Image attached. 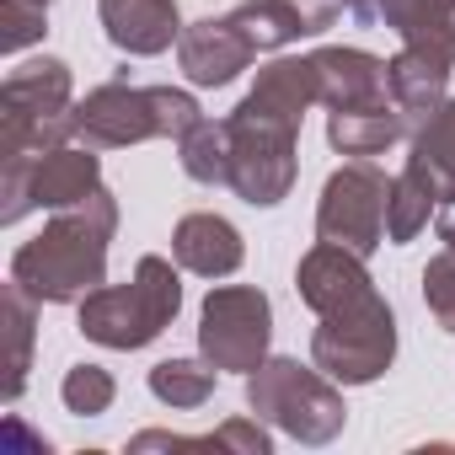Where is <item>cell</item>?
Masks as SVG:
<instances>
[{"mask_svg": "<svg viewBox=\"0 0 455 455\" xmlns=\"http://www.w3.org/2000/svg\"><path fill=\"white\" fill-rule=\"evenodd\" d=\"M118 231V198L97 188L92 198L54 209V220L12 258V284L38 306H70L108 284V247Z\"/></svg>", "mask_w": 455, "mask_h": 455, "instance_id": "6da1fadb", "label": "cell"}, {"mask_svg": "<svg viewBox=\"0 0 455 455\" xmlns=\"http://www.w3.org/2000/svg\"><path fill=\"white\" fill-rule=\"evenodd\" d=\"M198 118L204 113H198L193 92L108 81L76 102V140L92 150H124L140 140H182Z\"/></svg>", "mask_w": 455, "mask_h": 455, "instance_id": "7a4b0ae2", "label": "cell"}, {"mask_svg": "<svg viewBox=\"0 0 455 455\" xmlns=\"http://www.w3.org/2000/svg\"><path fill=\"white\" fill-rule=\"evenodd\" d=\"M182 311V279L166 258H140L129 284H102L81 300V332L102 348H145Z\"/></svg>", "mask_w": 455, "mask_h": 455, "instance_id": "3957f363", "label": "cell"}, {"mask_svg": "<svg viewBox=\"0 0 455 455\" xmlns=\"http://www.w3.org/2000/svg\"><path fill=\"white\" fill-rule=\"evenodd\" d=\"M247 407L295 444H332L348 423L338 380L300 359H263L247 375Z\"/></svg>", "mask_w": 455, "mask_h": 455, "instance_id": "277c9868", "label": "cell"}, {"mask_svg": "<svg viewBox=\"0 0 455 455\" xmlns=\"http://www.w3.org/2000/svg\"><path fill=\"white\" fill-rule=\"evenodd\" d=\"M76 134V86L65 60H33L0 86V161L44 156Z\"/></svg>", "mask_w": 455, "mask_h": 455, "instance_id": "5b68a950", "label": "cell"}, {"mask_svg": "<svg viewBox=\"0 0 455 455\" xmlns=\"http://www.w3.org/2000/svg\"><path fill=\"white\" fill-rule=\"evenodd\" d=\"M391 359H396V316L380 295L322 316V327L311 332V364L338 386H370L391 370Z\"/></svg>", "mask_w": 455, "mask_h": 455, "instance_id": "8992f818", "label": "cell"}, {"mask_svg": "<svg viewBox=\"0 0 455 455\" xmlns=\"http://www.w3.org/2000/svg\"><path fill=\"white\" fill-rule=\"evenodd\" d=\"M274 338V306L252 284H214L198 311V354L214 370H236L252 375L268 359Z\"/></svg>", "mask_w": 455, "mask_h": 455, "instance_id": "52a82bcc", "label": "cell"}, {"mask_svg": "<svg viewBox=\"0 0 455 455\" xmlns=\"http://www.w3.org/2000/svg\"><path fill=\"white\" fill-rule=\"evenodd\" d=\"M386 204H391V177L380 166H370V161L338 166L316 204V242H338V247L370 258L386 242Z\"/></svg>", "mask_w": 455, "mask_h": 455, "instance_id": "ba28073f", "label": "cell"}, {"mask_svg": "<svg viewBox=\"0 0 455 455\" xmlns=\"http://www.w3.org/2000/svg\"><path fill=\"white\" fill-rule=\"evenodd\" d=\"M231 188L252 204V209H274L290 198L295 188V140L300 129L290 124H268L258 113H231Z\"/></svg>", "mask_w": 455, "mask_h": 455, "instance_id": "9c48e42d", "label": "cell"}, {"mask_svg": "<svg viewBox=\"0 0 455 455\" xmlns=\"http://www.w3.org/2000/svg\"><path fill=\"white\" fill-rule=\"evenodd\" d=\"M450 76H455V17L412 28L402 49L386 60V92L407 113V124H423L444 102Z\"/></svg>", "mask_w": 455, "mask_h": 455, "instance_id": "30bf717a", "label": "cell"}, {"mask_svg": "<svg viewBox=\"0 0 455 455\" xmlns=\"http://www.w3.org/2000/svg\"><path fill=\"white\" fill-rule=\"evenodd\" d=\"M295 290H300V300L316 316H332V311H348V306H364L370 295H380L375 279H370V268H364V258L348 252V247H338V242H316L300 258Z\"/></svg>", "mask_w": 455, "mask_h": 455, "instance_id": "8fae6325", "label": "cell"}, {"mask_svg": "<svg viewBox=\"0 0 455 455\" xmlns=\"http://www.w3.org/2000/svg\"><path fill=\"white\" fill-rule=\"evenodd\" d=\"M338 12H343L338 0H247V6L231 12V22L258 54H274L284 44L327 33L338 22Z\"/></svg>", "mask_w": 455, "mask_h": 455, "instance_id": "7c38bea8", "label": "cell"}, {"mask_svg": "<svg viewBox=\"0 0 455 455\" xmlns=\"http://www.w3.org/2000/svg\"><path fill=\"white\" fill-rule=\"evenodd\" d=\"M252 60H258V49L236 33L231 17H204V22L182 28V38H177V65L193 86H231Z\"/></svg>", "mask_w": 455, "mask_h": 455, "instance_id": "4fadbf2b", "label": "cell"}, {"mask_svg": "<svg viewBox=\"0 0 455 455\" xmlns=\"http://www.w3.org/2000/svg\"><path fill=\"white\" fill-rule=\"evenodd\" d=\"M97 17L113 49L150 60L166 54L182 38V17H177V0H97Z\"/></svg>", "mask_w": 455, "mask_h": 455, "instance_id": "5bb4252c", "label": "cell"}, {"mask_svg": "<svg viewBox=\"0 0 455 455\" xmlns=\"http://www.w3.org/2000/svg\"><path fill=\"white\" fill-rule=\"evenodd\" d=\"M316 70V97L322 108H370V102H391L386 92V60L370 49H316L311 54Z\"/></svg>", "mask_w": 455, "mask_h": 455, "instance_id": "9a60e30c", "label": "cell"}, {"mask_svg": "<svg viewBox=\"0 0 455 455\" xmlns=\"http://www.w3.org/2000/svg\"><path fill=\"white\" fill-rule=\"evenodd\" d=\"M172 258L177 268L198 274V279H225V274H236L242 258H247V242L242 231L225 214H182L177 220V231H172Z\"/></svg>", "mask_w": 455, "mask_h": 455, "instance_id": "2e32d148", "label": "cell"}, {"mask_svg": "<svg viewBox=\"0 0 455 455\" xmlns=\"http://www.w3.org/2000/svg\"><path fill=\"white\" fill-rule=\"evenodd\" d=\"M316 102H322L316 97V70H311V54H306V60H274V65H263L258 86L242 97V113H258L268 124L300 129Z\"/></svg>", "mask_w": 455, "mask_h": 455, "instance_id": "e0dca14e", "label": "cell"}, {"mask_svg": "<svg viewBox=\"0 0 455 455\" xmlns=\"http://www.w3.org/2000/svg\"><path fill=\"white\" fill-rule=\"evenodd\" d=\"M102 188V161L86 145H60L33 156V209H70Z\"/></svg>", "mask_w": 455, "mask_h": 455, "instance_id": "ac0fdd59", "label": "cell"}, {"mask_svg": "<svg viewBox=\"0 0 455 455\" xmlns=\"http://www.w3.org/2000/svg\"><path fill=\"white\" fill-rule=\"evenodd\" d=\"M402 134H407V113L396 102H370V108H338V113H327L332 150H343L354 161H370V156L391 150Z\"/></svg>", "mask_w": 455, "mask_h": 455, "instance_id": "d6986e66", "label": "cell"}, {"mask_svg": "<svg viewBox=\"0 0 455 455\" xmlns=\"http://www.w3.org/2000/svg\"><path fill=\"white\" fill-rule=\"evenodd\" d=\"M129 450H231V455H274V439L263 428V418H231V423H220L214 434H161V428H145L129 439Z\"/></svg>", "mask_w": 455, "mask_h": 455, "instance_id": "ffe728a7", "label": "cell"}, {"mask_svg": "<svg viewBox=\"0 0 455 455\" xmlns=\"http://www.w3.org/2000/svg\"><path fill=\"white\" fill-rule=\"evenodd\" d=\"M439 209V188L428 182V172L418 166V161H407L396 177H391V204H386V242L391 247H407L423 225H428V214Z\"/></svg>", "mask_w": 455, "mask_h": 455, "instance_id": "44dd1931", "label": "cell"}, {"mask_svg": "<svg viewBox=\"0 0 455 455\" xmlns=\"http://www.w3.org/2000/svg\"><path fill=\"white\" fill-rule=\"evenodd\" d=\"M177 161L204 188H231V124L225 118H198L177 140Z\"/></svg>", "mask_w": 455, "mask_h": 455, "instance_id": "7402d4cb", "label": "cell"}, {"mask_svg": "<svg viewBox=\"0 0 455 455\" xmlns=\"http://www.w3.org/2000/svg\"><path fill=\"white\" fill-rule=\"evenodd\" d=\"M407 161H418V166L428 172V182L439 188V198L455 193V97H444V102L418 124Z\"/></svg>", "mask_w": 455, "mask_h": 455, "instance_id": "603a6c76", "label": "cell"}, {"mask_svg": "<svg viewBox=\"0 0 455 455\" xmlns=\"http://www.w3.org/2000/svg\"><path fill=\"white\" fill-rule=\"evenodd\" d=\"M214 364L209 359H161L156 370H150V396L156 402H166V407H204L209 396H214Z\"/></svg>", "mask_w": 455, "mask_h": 455, "instance_id": "cb8c5ba5", "label": "cell"}, {"mask_svg": "<svg viewBox=\"0 0 455 455\" xmlns=\"http://www.w3.org/2000/svg\"><path fill=\"white\" fill-rule=\"evenodd\" d=\"M338 6L370 28H391L396 38H407L423 22H444L455 17V0H338Z\"/></svg>", "mask_w": 455, "mask_h": 455, "instance_id": "d4e9b609", "label": "cell"}, {"mask_svg": "<svg viewBox=\"0 0 455 455\" xmlns=\"http://www.w3.org/2000/svg\"><path fill=\"white\" fill-rule=\"evenodd\" d=\"M33 295H22L17 284L6 290V332H12V364H6V402L22 396L28 370H33Z\"/></svg>", "mask_w": 455, "mask_h": 455, "instance_id": "484cf974", "label": "cell"}, {"mask_svg": "<svg viewBox=\"0 0 455 455\" xmlns=\"http://www.w3.org/2000/svg\"><path fill=\"white\" fill-rule=\"evenodd\" d=\"M60 396H65V407H70L76 418H97V412L113 407L118 386H113V375H108L102 364H76V370H65Z\"/></svg>", "mask_w": 455, "mask_h": 455, "instance_id": "4316f807", "label": "cell"}, {"mask_svg": "<svg viewBox=\"0 0 455 455\" xmlns=\"http://www.w3.org/2000/svg\"><path fill=\"white\" fill-rule=\"evenodd\" d=\"M0 49L6 54H22L28 44H44L49 33V6H38V0H0Z\"/></svg>", "mask_w": 455, "mask_h": 455, "instance_id": "83f0119b", "label": "cell"}, {"mask_svg": "<svg viewBox=\"0 0 455 455\" xmlns=\"http://www.w3.org/2000/svg\"><path fill=\"white\" fill-rule=\"evenodd\" d=\"M423 306L434 311V322L444 332H455V252L450 247L423 268Z\"/></svg>", "mask_w": 455, "mask_h": 455, "instance_id": "f1b7e54d", "label": "cell"}, {"mask_svg": "<svg viewBox=\"0 0 455 455\" xmlns=\"http://www.w3.org/2000/svg\"><path fill=\"white\" fill-rule=\"evenodd\" d=\"M434 225H439V242L455 252V193H450V198H439V209H434Z\"/></svg>", "mask_w": 455, "mask_h": 455, "instance_id": "f546056e", "label": "cell"}, {"mask_svg": "<svg viewBox=\"0 0 455 455\" xmlns=\"http://www.w3.org/2000/svg\"><path fill=\"white\" fill-rule=\"evenodd\" d=\"M38 6H49V0H38Z\"/></svg>", "mask_w": 455, "mask_h": 455, "instance_id": "4dcf8cb0", "label": "cell"}]
</instances>
